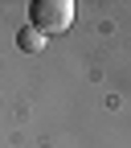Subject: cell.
<instances>
[{
    "instance_id": "cell-1",
    "label": "cell",
    "mask_w": 131,
    "mask_h": 148,
    "mask_svg": "<svg viewBox=\"0 0 131 148\" xmlns=\"http://www.w3.org/2000/svg\"><path fill=\"white\" fill-rule=\"evenodd\" d=\"M29 25L37 33H66L74 25V0H33L29 8Z\"/></svg>"
},
{
    "instance_id": "cell-2",
    "label": "cell",
    "mask_w": 131,
    "mask_h": 148,
    "mask_svg": "<svg viewBox=\"0 0 131 148\" xmlns=\"http://www.w3.org/2000/svg\"><path fill=\"white\" fill-rule=\"evenodd\" d=\"M16 45H21L25 53H41V49H45V37H41V33H37L33 25H25L21 33H16Z\"/></svg>"
}]
</instances>
